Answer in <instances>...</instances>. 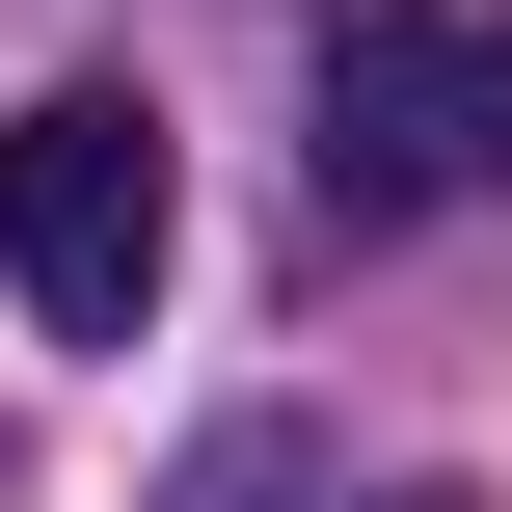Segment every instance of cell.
Wrapping results in <instances>:
<instances>
[{
    "label": "cell",
    "mask_w": 512,
    "mask_h": 512,
    "mask_svg": "<svg viewBox=\"0 0 512 512\" xmlns=\"http://www.w3.org/2000/svg\"><path fill=\"white\" fill-rule=\"evenodd\" d=\"M162 270H189L162 108H135V81H27V108H0V297H27L54 351H135Z\"/></svg>",
    "instance_id": "obj_1"
},
{
    "label": "cell",
    "mask_w": 512,
    "mask_h": 512,
    "mask_svg": "<svg viewBox=\"0 0 512 512\" xmlns=\"http://www.w3.org/2000/svg\"><path fill=\"white\" fill-rule=\"evenodd\" d=\"M459 189V27L432 0H324V216H432Z\"/></svg>",
    "instance_id": "obj_2"
},
{
    "label": "cell",
    "mask_w": 512,
    "mask_h": 512,
    "mask_svg": "<svg viewBox=\"0 0 512 512\" xmlns=\"http://www.w3.org/2000/svg\"><path fill=\"white\" fill-rule=\"evenodd\" d=\"M162 512H459V486H324L297 432H216V459H189V486H162Z\"/></svg>",
    "instance_id": "obj_3"
},
{
    "label": "cell",
    "mask_w": 512,
    "mask_h": 512,
    "mask_svg": "<svg viewBox=\"0 0 512 512\" xmlns=\"http://www.w3.org/2000/svg\"><path fill=\"white\" fill-rule=\"evenodd\" d=\"M459 162H486V189H512V0H486V27H459Z\"/></svg>",
    "instance_id": "obj_4"
}]
</instances>
